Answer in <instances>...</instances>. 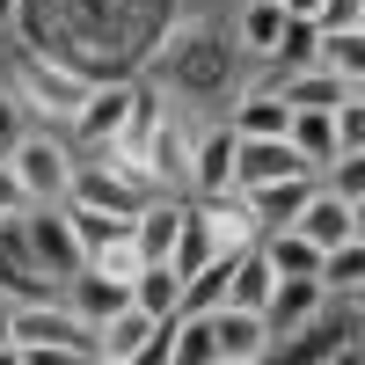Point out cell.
I'll use <instances>...</instances> for the list:
<instances>
[{
    "mask_svg": "<svg viewBox=\"0 0 365 365\" xmlns=\"http://www.w3.org/2000/svg\"><path fill=\"white\" fill-rule=\"evenodd\" d=\"M8 322H15V344H22V365H96V329H88L58 292H29V299H8Z\"/></svg>",
    "mask_w": 365,
    "mask_h": 365,
    "instance_id": "277c9868",
    "label": "cell"
},
{
    "mask_svg": "<svg viewBox=\"0 0 365 365\" xmlns=\"http://www.w3.org/2000/svg\"><path fill=\"white\" fill-rule=\"evenodd\" d=\"M285 139L299 146V154H307V168H322L329 154H336V132H329V110H292Z\"/></svg>",
    "mask_w": 365,
    "mask_h": 365,
    "instance_id": "44dd1931",
    "label": "cell"
},
{
    "mask_svg": "<svg viewBox=\"0 0 365 365\" xmlns=\"http://www.w3.org/2000/svg\"><path fill=\"white\" fill-rule=\"evenodd\" d=\"M227 125H234V139H278L292 125V103L285 96H227Z\"/></svg>",
    "mask_w": 365,
    "mask_h": 365,
    "instance_id": "9a60e30c",
    "label": "cell"
},
{
    "mask_svg": "<svg viewBox=\"0 0 365 365\" xmlns=\"http://www.w3.org/2000/svg\"><path fill=\"white\" fill-rule=\"evenodd\" d=\"M256 249H263V263L278 270V278H314V270H322V249H314L299 227H263Z\"/></svg>",
    "mask_w": 365,
    "mask_h": 365,
    "instance_id": "5bb4252c",
    "label": "cell"
},
{
    "mask_svg": "<svg viewBox=\"0 0 365 365\" xmlns=\"http://www.w3.org/2000/svg\"><path fill=\"white\" fill-rule=\"evenodd\" d=\"M175 292H182V270H175L168 256L132 270V307H146V314H175Z\"/></svg>",
    "mask_w": 365,
    "mask_h": 365,
    "instance_id": "d6986e66",
    "label": "cell"
},
{
    "mask_svg": "<svg viewBox=\"0 0 365 365\" xmlns=\"http://www.w3.org/2000/svg\"><path fill=\"white\" fill-rule=\"evenodd\" d=\"M358 220H365V205H344L336 190H322V175H314V190H307V205L292 212V227L307 234L314 249H336V241H358V234H365Z\"/></svg>",
    "mask_w": 365,
    "mask_h": 365,
    "instance_id": "8fae6325",
    "label": "cell"
},
{
    "mask_svg": "<svg viewBox=\"0 0 365 365\" xmlns=\"http://www.w3.org/2000/svg\"><path fill=\"white\" fill-rule=\"evenodd\" d=\"M278 29H285V8H278V0H241V22H234L241 58H270V51H278Z\"/></svg>",
    "mask_w": 365,
    "mask_h": 365,
    "instance_id": "ac0fdd59",
    "label": "cell"
},
{
    "mask_svg": "<svg viewBox=\"0 0 365 365\" xmlns=\"http://www.w3.org/2000/svg\"><path fill=\"white\" fill-rule=\"evenodd\" d=\"M0 212H29V197H22V182H15L8 154H0Z\"/></svg>",
    "mask_w": 365,
    "mask_h": 365,
    "instance_id": "cb8c5ba5",
    "label": "cell"
},
{
    "mask_svg": "<svg viewBox=\"0 0 365 365\" xmlns=\"http://www.w3.org/2000/svg\"><path fill=\"white\" fill-rule=\"evenodd\" d=\"M314 66L351 81V88H365V29H322L314 37Z\"/></svg>",
    "mask_w": 365,
    "mask_h": 365,
    "instance_id": "e0dca14e",
    "label": "cell"
},
{
    "mask_svg": "<svg viewBox=\"0 0 365 365\" xmlns=\"http://www.w3.org/2000/svg\"><path fill=\"white\" fill-rule=\"evenodd\" d=\"M270 285H278V270L263 263L256 241H249V249H234V263H227V307H263Z\"/></svg>",
    "mask_w": 365,
    "mask_h": 365,
    "instance_id": "2e32d148",
    "label": "cell"
},
{
    "mask_svg": "<svg viewBox=\"0 0 365 365\" xmlns=\"http://www.w3.org/2000/svg\"><path fill=\"white\" fill-rule=\"evenodd\" d=\"M314 29H365V0H322Z\"/></svg>",
    "mask_w": 365,
    "mask_h": 365,
    "instance_id": "603a6c76",
    "label": "cell"
},
{
    "mask_svg": "<svg viewBox=\"0 0 365 365\" xmlns=\"http://www.w3.org/2000/svg\"><path fill=\"white\" fill-rule=\"evenodd\" d=\"M88 88H96V81H88L81 66H66V58H51V51H15L8 58V96H15V110H29L51 132H73Z\"/></svg>",
    "mask_w": 365,
    "mask_h": 365,
    "instance_id": "3957f363",
    "label": "cell"
},
{
    "mask_svg": "<svg viewBox=\"0 0 365 365\" xmlns=\"http://www.w3.org/2000/svg\"><path fill=\"white\" fill-rule=\"evenodd\" d=\"M329 307V292H322V278H278V285H270V299H263V329H270V358H278L292 336H299V329H307L314 314Z\"/></svg>",
    "mask_w": 365,
    "mask_h": 365,
    "instance_id": "52a82bcc",
    "label": "cell"
},
{
    "mask_svg": "<svg viewBox=\"0 0 365 365\" xmlns=\"http://www.w3.org/2000/svg\"><path fill=\"white\" fill-rule=\"evenodd\" d=\"M322 292L329 299H358V285H365V249L358 241H336V249H322Z\"/></svg>",
    "mask_w": 365,
    "mask_h": 365,
    "instance_id": "ffe728a7",
    "label": "cell"
},
{
    "mask_svg": "<svg viewBox=\"0 0 365 365\" xmlns=\"http://www.w3.org/2000/svg\"><path fill=\"white\" fill-rule=\"evenodd\" d=\"M270 329L256 307H212V365H263Z\"/></svg>",
    "mask_w": 365,
    "mask_h": 365,
    "instance_id": "30bf717a",
    "label": "cell"
},
{
    "mask_svg": "<svg viewBox=\"0 0 365 365\" xmlns=\"http://www.w3.org/2000/svg\"><path fill=\"white\" fill-rule=\"evenodd\" d=\"M278 175H314L307 154L278 132V139H234V190H249V182H278Z\"/></svg>",
    "mask_w": 365,
    "mask_h": 365,
    "instance_id": "7c38bea8",
    "label": "cell"
},
{
    "mask_svg": "<svg viewBox=\"0 0 365 365\" xmlns=\"http://www.w3.org/2000/svg\"><path fill=\"white\" fill-rule=\"evenodd\" d=\"M8 168H15L29 205H66V190H73V139L51 132V125H29L8 146Z\"/></svg>",
    "mask_w": 365,
    "mask_h": 365,
    "instance_id": "5b68a950",
    "label": "cell"
},
{
    "mask_svg": "<svg viewBox=\"0 0 365 365\" xmlns=\"http://www.w3.org/2000/svg\"><path fill=\"white\" fill-rule=\"evenodd\" d=\"M307 190H314V175H278V182H249V212H256V234L263 227H292V212L307 205Z\"/></svg>",
    "mask_w": 365,
    "mask_h": 365,
    "instance_id": "4fadbf2b",
    "label": "cell"
},
{
    "mask_svg": "<svg viewBox=\"0 0 365 365\" xmlns=\"http://www.w3.org/2000/svg\"><path fill=\"white\" fill-rule=\"evenodd\" d=\"M22 227H29V263H37L44 278L81 270V241H73V227H66V205H29Z\"/></svg>",
    "mask_w": 365,
    "mask_h": 365,
    "instance_id": "9c48e42d",
    "label": "cell"
},
{
    "mask_svg": "<svg viewBox=\"0 0 365 365\" xmlns=\"http://www.w3.org/2000/svg\"><path fill=\"white\" fill-rule=\"evenodd\" d=\"M88 263H96V270H103V278H125V285H132V270H139L146 256L132 249V234H117V241H103V249H96V256H88Z\"/></svg>",
    "mask_w": 365,
    "mask_h": 365,
    "instance_id": "7402d4cb",
    "label": "cell"
},
{
    "mask_svg": "<svg viewBox=\"0 0 365 365\" xmlns=\"http://www.w3.org/2000/svg\"><path fill=\"white\" fill-rule=\"evenodd\" d=\"M132 96H139V73H110V81H96L66 139H73V146H103V139H117V132H125V117H132Z\"/></svg>",
    "mask_w": 365,
    "mask_h": 365,
    "instance_id": "8992f818",
    "label": "cell"
},
{
    "mask_svg": "<svg viewBox=\"0 0 365 365\" xmlns=\"http://www.w3.org/2000/svg\"><path fill=\"white\" fill-rule=\"evenodd\" d=\"M139 66L154 73V88L175 110H212V103H227L234 81H241V44L220 37L212 22H168Z\"/></svg>",
    "mask_w": 365,
    "mask_h": 365,
    "instance_id": "7a4b0ae2",
    "label": "cell"
},
{
    "mask_svg": "<svg viewBox=\"0 0 365 365\" xmlns=\"http://www.w3.org/2000/svg\"><path fill=\"white\" fill-rule=\"evenodd\" d=\"M205 190H234V125H212V117H197L190 175H182V197H205Z\"/></svg>",
    "mask_w": 365,
    "mask_h": 365,
    "instance_id": "ba28073f",
    "label": "cell"
},
{
    "mask_svg": "<svg viewBox=\"0 0 365 365\" xmlns=\"http://www.w3.org/2000/svg\"><path fill=\"white\" fill-rule=\"evenodd\" d=\"M15 15H22V0H0V29H8V22H15Z\"/></svg>",
    "mask_w": 365,
    "mask_h": 365,
    "instance_id": "484cf974",
    "label": "cell"
},
{
    "mask_svg": "<svg viewBox=\"0 0 365 365\" xmlns=\"http://www.w3.org/2000/svg\"><path fill=\"white\" fill-rule=\"evenodd\" d=\"M15 22L29 29V51H51L88 81H110L139 73L154 37L175 22V0H22Z\"/></svg>",
    "mask_w": 365,
    "mask_h": 365,
    "instance_id": "6da1fadb",
    "label": "cell"
},
{
    "mask_svg": "<svg viewBox=\"0 0 365 365\" xmlns=\"http://www.w3.org/2000/svg\"><path fill=\"white\" fill-rule=\"evenodd\" d=\"M8 146H15V96L0 88V154H8Z\"/></svg>",
    "mask_w": 365,
    "mask_h": 365,
    "instance_id": "d4e9b609",
    "label": "cell"
}]
</instances>
